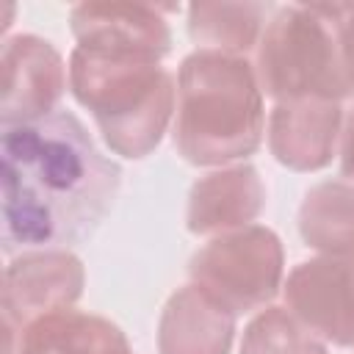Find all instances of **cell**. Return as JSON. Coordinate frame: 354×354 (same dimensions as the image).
I'll use <instances>...</instances> for the list:
<instances>
[{
    "mask_svg": "<svg viewBox=\"0 0 354 354\" xmlns=\"http://www.w3.org/2000/svg\"><path fill=\"white\" fill-rule=\"evenodd\" d=\"M3 252L66 249L113 207L119 166L69 111L3 127Z\"/></svg>",
    "mask_w": 354,
    "mask_h": 354,
    "instance_id": "6da1fadb",
    "label": "cell"
},
{
    "mask_svg": "<svg viewBox=\"0 0 354 354\" xmlns=\"http://www.w3.org/2000/svg\"><path fill=\"white\" fill-rule=\"evenodd\" d=\"M266 127L254 64L238 55L196 50L177 75L174 147L194 166H224L249 158Z\"/></svg>",
    "mask_w": 354,
    "mask_h": 354,
    "instance_id": "7a4b0ae2",
    "label": "cell"
},
{
    "mask_svg": "<svg viewBox=\"0 0 354 354\" xmlns=\"http://www.w3.org/2000/svg\"><path fill=\"white\" fill-rule=\"evenodd\" d=\"M69 88L122 158L149 155L174 113L177 86L158 58L75 47Z\"/></svg>",
    "mask_w": 354,
    "mask_h": 354,
    "instance_id": "3957f363",
    "label": "cell"
},
{
    "mask_svg": "<svg viewBox=\"0 0 354 354\" xmlns=\"http://www.w3.org/2000/svg\"><path fill=\"white\" fill-rule=\"evenodd\" d=\"M260 91L274 102L354 94V55L343 3H293L274 11L254 53Z\"/></svg>",
    "mask_w": 354,
    "mask_h": 354,
    "instance_id": "277c9868",
    "label": "cell"
},
{
    "mask_svg": "<svg viewBox=\"0 0 354 354\" xmlns=\"http://www.w3.org/2000/svg\"><path fill=\"white\" fill-rule=\"evenodd\" d=\"M282 243L274 230L249 224L210 238L188 263L191 282L235 315L266 307L282 285Z\"/></svg>",
    "mask_w": 354,
    "mask_h": 354,
    "instance_id": "5b68a950",
    "label": "cell"
},
{
    "mask_svg": "<svg viewBox=\"0 0 354 354\" xmlns=\"http://www.w3.org/2000/svg\"><path fill=\"white\" fill-rule=\"evenodd\" d=\"M86 285L80 257L66 249L22 252L3 274V326L6 340L19 337L30 324L72 310Z\"/></svg>",
    "mask_w": 354,
    "mask_h": 354,
    "instance_id": "8992f818",
    "label": "cell"
},
{
    "mask_svg": "<svg viewBox=\"0 0 354 354\" xmlns=\"http://www.w3.org/2000/svg\"><path fill=\"white\" fill-rule=\"evenodd\" d=\"M285 304L321 340L354 346V254L299 263L288 274Z\"/></svg>",
    "mask_w": 354,
    "mask_h": 354,
    "instance_id": "52a82bcc",
    "label": "cell"
},
{
    "mask_svg": "<svg viewBox=\"0 0 354 354\" xmlns=\"http://www.w3.org/2000/svg\"><path fill=\"white\" fill-rule=\"evenodd\" d=\"M3 97L0 124H28L58 111L66 88V69L58 50L33 33H19L3 41Z\"/></svg>",
    "mask_w": 354,
    "mask_h": 354,
    "instance_id": "ba28073f",
    "label": "cell"
},
{
    "mask_svg": "<svg viewBox=\"0 0 354 354\" xmlns=\"http://www.w3.org/2000/svg\"><path fill=\"white\" fill-rule=\"evenodd\" d=\"M77 47L133 53L163 61L171 50V30L160 8L141 3H80L69 14Z\"/></svg>",
    "mask_w": 354,
    "mask_h": 354,
    "instance_id": "9c48e42d",
    "label": "cell"
},
{
    "mask_svg": "<svg viewBox=\"0 0 354 354\" xmlns=\"http://www.w3.org/2000/svg\"><path fill=\"white\" fill-rule=\"evenodd\" d=\"M343 133V108L329 100L277 102L268 119V149L293 171L324 169Z\"/></svg>",
    "mask_w": 354,
    "mask_h": 354,
    "instance_id": "30bf717a",
    "label": "cell"
},
{
    "mask_svg": "<svg viewBox=\"0 0 354 354\" xmlns=\"http://www.w3.org/2000/svg\"><path fill=\"white\" fill-rule=\"evenodd\" d=\"M266 205V188L254 166L238 163L199 177L188 194V230L194 235H224L249 227Z\"/></svg>",
    "mask_w": 354,
    "mask_h": 354,
    "instance_id": "8fae6325",
    "label": "cell"
},
{
    "mask_svg": "<svg viewBox=\"0 0 354 354\" xmlns=\"http://www.w3.org/2000/svg\"><path fill=\"white\" fill-rule=\"evenodd\" d=\"M235 313L199 285H185L169 296L158 321L160 354H230Z\"/></svg>",
    "mask_w": 354,
    "mask_h": 354,
    "instance_id": "7c38bea8",
    "label": "cell"
},
{
    "mask_svg": "<svg viewBox=\"0 0 354 354\" xmlns=\"http://www.w3.org/2000/svg\"><path fill=\"white\" fill-rule=\"evenodd\" d=\"M6 354H133L124 332L108 318L64 310L6 340Z\"/></svg>",
    "mask_w": 354,
    "mask_h": 354,
    "instance_id": "4fadbf2b",
    "label": "cell"
},
{
    "mask_svg": "<svg viewBox=\"0 0 354 354\" xmlns=\"http://www.w3.org/2000/svg\"><path fill=\"white\" fill-rule=\"evenodd\" d=\"M268 19L266 3H191L188 36L199 50L246 58Z\"/></svg>",
    "mask_w": 354,
    "mask_h": 354,
    "instance_id": "5bb4252c",
    "label": "cell"
},
{
    "mask_svg": "<svg viewBox=\"0 0 354 354\" xmlns=\"http://www.w3.org/2000/svg\"><path fill=\"white\" fill-rule=\"evenodd\" d=\"M299 232L321 254H354V183L313 185L299 207Z\"/></svg>",
    "mask_w": 354,
    "mask_h": 354,
    "instance_id": "9a60e30c",
    "label": "cell"
},
{
    "mask_svg": "<svg viewBox=\"0 0 354 354\" xmlns=\"http://www.w3.org/2000/svg\"><path fill=\"white\" fill-rule=\"evenodd\" d=\"M241 354H326V346L288 307H266L243 329Z\"/></svg>",
    "mask_w": 354,
    "mask_h": 354,
    "instance_id": "2e32d148",
    "label": "cell"
},
{
    "mask_svg": "<svg viewBox=\"0 0 354 354\" xmlns=\"http://www.w3.org/2000/svg\"><path fill=\"white\" fill-rule=\"evenodd\" d=\"M340 169L354 183V108L348 111L340 133Z\"/></svg>",
    "mask_w": 354,
    "mask_h": 354,
    "instance_id": "e0dca14e",
    "label": "cell"
},
{
    "mask_svg": "<svg viewBox=\"0 0 354 354\" xmlns=\"http://www.w3.org/2000/svg\"><path fill=\"white\" fill-rule=\"evenodd\" d=\"M343 22H346L348 47H351V55H354V3H343Z\"/></svg>",
    "mask_w": 354,
    "mask_h": 354,
    "instance_id": "ac0fdd59",
    "label": "cell"
}]
</instances>
